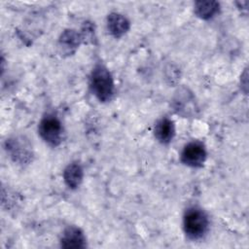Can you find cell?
Returning a JSON list of instances; mask_svg holds the SVG:
<instances>
[{"label": "cell", "instance_id": "1", "mask_svg": "<svg viewBox=\"0 0 249 249\" xmlns=\"http://www.w3.org/2000/svg\"><path fill=\"white\" fill-rule=\"evenodd\" d=\"M89 89L100 102H108L112 99L115 92L114 79L105 65L101 63L94 65L89 76Z\"/></svg>", "mask_w": 249, "mask_h": 249}, {"label": "cell", "instance_id": "2", "mask_svg": "<svg viewBox=\"0 0 249 249\" xmlns=\"http://www.w3.org/2000/svg\"><path fill=\"white\" fill-rule=\"evenodd\" d=\"M183 229L190 239L202 238L209 229V219L205 211L197 206L187 208L183 216Z\"/></svg>", "mask_w": 249, "mask_h": 249}, {"label": "cell", "instance_id": "3", "mask_svg": "<svg viewBox=\"0 0 249 249\" xmlns=\"http://www.w3.org/2000/svg\"><path fill=\"white\" fill-rule=\"evenodd\" d=\"M40 137L50 146H58L63 139V126L60 120L52 113L46 114L38 125Z\"/></svg>", "mask_w": 249, "mask_h": 249}, {"label": "cell", "instance_id": "4", "mask_svg": "<svg viewBox=\"0 0 249 249\" xmlns=\"http://www.w3.org/2000/svg\"><path fill=\"white\" fill-rule=\"evenodd\" d=\"M6 150L11 159L18 164H28L32 161L33 152L30 144L22 137L7 139Z\"/></svg>", "mask_w": 249, "mask_h": 249}, {"label": "cell", "instance_id": "5", "mask_svg": "<svg viewBox=\"0 0 249 249\" xmlns=\"http://www.w3.org/2000/svg\"><path fill=\"white\" fill-rule=\"evenodd\" d=\"M207 158L205 146L200 141H191L181 152L180 160L183 164L190 167H201Z\"/></svg>", "mask_w": 249, "mask_h": 249}, {"label": "cell", "instance_id": "6", "mask_svg": "<svg viewBox=\"0 0 249 249\" xmlns=\"http://www.w3.org/2000/svg\"><path fill=\"white\" fill-rule=\"evenodd\" d=\"M172 106L175 112L185 118L194 116L197 109L195 95L187 88H180L172 98Z\"/></svg>", "mask_w": 249, "mask_h": 249}, {"label": "cell", "instance_id": "7", "mask_svg": "<svg viewBox=\"0 0 249 249\" xmlns=\"http://www.w3.org/2000/svg\"><path fill=\"white\" fill-rule=\"evenodd\" d=\"M60 246L65 249H79L87 246V239L83 231L75 226L67 227L60 238Z\"/></svg>", "mask_w": 249, "mask_h": 249}, {"label": "cell", "instance_id": "8", "mask_svg": "<svg viewBox=\"0 0 249 249\" xmlns=\"http://www.w3.org/2000/svg\"><path fill=\"white\" fill-rule=\"evenodd\" d=\"M82 43L80 32L74 29L64 30L58 38V48L62 54H73Z\"/></svg>", "mask_w": 249, "mask_h": 249}, {"label": "cell", "instance_id": "9", "mask_svg": "<svg viewBox=\"0 0 249 249\" xmlns=\"http://www.w3.org/2000/svg\"><path fill=\"white\" fill-rule=\"evenodd\" d=\"M107 29L109 33L115 38H121L130 28V22L128 18L120 13L113 12L107 17Z\"/></svg>", "mask_w": 249, "mask_h": 249}, {"label": "cell", "instance_id": "10", "mask_svg": "<svg viewBox=\"0 0 249 249\" xmlns=\"http://www.w3.org/2000/svg\"><path fill=\"white\" fill-rule=\"evenodd\" d=\"M154 134L156 139L161 144H168L172 141L175 135V125L171 119L162 117L155 125Z\"/></svg>", "mask_w": 249, "mask_h": 249}, {"label": "cell", "instance_id": "11", "mask_svg": "<svg viewBox=\"0 0 249 249\" xmlns=\"http://www.w3.org/2000/svg\"><path fill=\"white\" fill-rule=\"evenodd\" d=\"M84 178V170L78 161L69 163L63 170V180L69 189H77Z\"/></svg>", "mask_w": 249, "mask_h": 249}, {"label": "cell", "instance_id": "12", "mask_svg": "<svg viewBox=\"0 0 249 249\" xmlns=\"http://www.w3.org/2000/svg\"><path fill=\"white\" fill-rule=\"evenodd\" d=\"M220 10V4L217 1H197L195 3L194 12L201 19H210L215 17Z\"/></svg>", "mask_w": 249, "mask_h": 249}, {"label": "cell", "instance_id": "13", "mask_svg": "<svg viewBox=\"0 0 249 249\" xmlns=\"http://www.w3.org/2000/svg\"><path fill=\"white\" fill-rule=\"evenodd\" d=\"M84 44H94L96 41L95 27L91 21H85L80 31Z\"/></svg>", "mask_w": 249, "mask_h": 249}]
</instances>
